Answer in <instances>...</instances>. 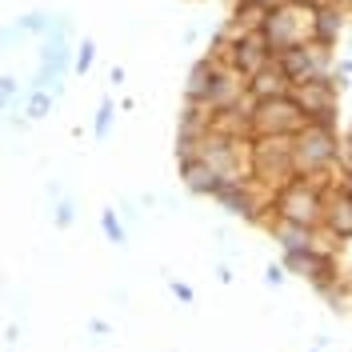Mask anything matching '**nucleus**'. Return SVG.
<instances>
[{
    "label": "nucleus",
    "mask_w": 352,
    "mask_h": 352,
    "mask_svg": "<svg viewBox=\"0 0 352 352\" xmlns=\"http://www.w3.org/2000/svg\"><path fill=\"white\" fill-rule=\"evenodd\" d=\"M312 352H324V349H312Z\"/></svg>",
    "instance_id": "nucleus-28"
},
{
    "label": "nucleus",
    "mask_w": 352,
    "mask_h": 352,
    "mask_svg": "<svg viewBox=\"0 0 352 352\" xmlns=\"http://www.w3.org/2000/svg\"><path fill=\"white\" fill-rule=\"evenodd\" d=\"M52 109V92L48 88H32V96H28V104H24V116L28 120H44Z\"/></svg>",
    "instance_id": "nucleus-15"
},
{
    "label": "nucleus",
    "mask_w": 352,
    "mask_h": 352,
    "mask_svg": "<svg viewBox=\"0 0 352 352\" xmlns=\"http://www.w3.org/2000/svg\"><path fill=\"white\" fill-rule=\"evenodd\" d=\"M48 21H52V16H44V12H28V16H21L16 28H21V32H48Z\"/></svg>",
    "instance_id": "nucleus-19"
},
{
    "label": "nucleus",
    "mask_w": 352,
    "mask_h": 352,
    "mask_svg": "<svg viewBox=\"0 0 352 352\" xmlns=\"http://www.w3.org/2000/svg\"><path fill=\"white\" fill-rule=\"evenodd\" d=\"M276 68L288 76V85H305V80H316V76H329L332 68H336V48L305 41V44H296V48L276 52Z\"/></svg>",
    "instance_id": "nucleus-8"
},
{
    "label": "nucleus",
    "mask_w": 352,
    "mask_h": 352,
    "mask_svg": "<svg viewBox=\"0 0 352 352\" xmlns=\"http://www.w3.org/2000/svg\"><path fill=\"white\" fill-rule=\"evenodd\" d=\"M288 76L276 68V60L272 65H264L261 72H252L248 80H244V96L248 100H272V96H288Z\"/></svg>",
    "instance_id": "nucleus-14"
},
{
    "label": "nucleus",
    "mask_w": 352,
    "mask_h": 352,
    "mask_svg": "<svg viewBox=\"0 0 352 352\" xmlns=\"http://www.w3.org/2000/svg\"><path fill=\"white\" fill-rule=\"evenodd\" d=\"M173 296L180 300V305H192V300H197V292L184 285V280H173Z\"/></svg>",
    "instance_id": "nucleus-22"
},
{
    "label": "nucleus",
    "mask_w": 352,
    "mask_h": 352,
    "mask_svg": "<svg viewBox=\"0 0 352 352\" xmlns=\"http://www.w3.org/2000/svg\"><path fill=\"white\" fill-rule=\"evenodd\" d=\"M100 228H104V236H109L112 244L129 241V236H124V224H120V217H116V208H100Z\"/></svg>",
    "instance_id": "nucleus-17"
},
{
    "label": "nucleus",
    "mask_w": 352,
    "mask_h": 352,
    "mask_svg": "<svg viewBox=\"0 0 352 352\" xmlns=\"http://www.w3.org/2000/svg\"><path fill=\"white\" fill-rule=\"evenodd\" d=\"M72 217H76V212H72V204H68V200H60V204H56V224H60V228H68V224H72Z\"/></svg>",
    "instance_id": "nucleus-23"
},
{
    "label": "nucleus",
    "mask_w": 352,
    "mask_h": 352,
    "mask_svg": "<svg viewBox=\"0 0 352 352\" xmlns=\"http://www.w3.org/2000/svg\"><path fill=\"white\" fill-rule=\"evenodd\" d=\"M112 116H116V104H112V96H104V100L96 104V120H92V136H96V140H104V136H109Z\"/></svg>",
    "instance_id": "nucleus-16"
},
{
    "label": "nucleus",
    "mask_w": 352,
    "mask_h": 352,
    "mask_svg": "<svg viewBox=\"0 0 352 352\" xmlns=\"http://www.w3.org/2000/svg\"><path fill=\"white\" fill-rule=\"evenodd\" d=\"M344 8L340 4H316L312 8V41L324 44V48H336V41H340V32H344Z\"/></svg>",
    "instance_id": "nucleus-13"
},
{
    "label": "nucleus",
    "mask_w": 352,
    "mask_h": 352,
    "mask_svg": "<svg viewBox=\"0 0 352 352\" xmlns=\"http://www.w3.org/2000/svg\"><path fill=\"white\" fill-rule=\"evenodd\" d=\"M320 232H324V244L329 248H344L352 244V192L344 188H329V204H324V220H320Z\"/></svg>",
    "instance_id": "nucleus-9"
},
{
    "label": "nucleus",
    "mask_w": 352,
    "mask_h": 352,
    "mask_svg": "<svg viewBox=\"0 0 352 352\" xmlns=\"http://www.w3.org/2000/svg\"><path fill=\"white\" fill-rule=\"evenodd\" d=\"M280 264H285L288 276H300L316 288L320 296L329 292L344 272H340V261H336V248L329 244H308V248H292V252H280Z\"/></svg>",
    "instance_id": "nucleus-6"
},
{
    "label": "nucleus",
    "mask_w": 352,
    "mask_h": 352,
    "mask_svg": "<svg viewBox=\"0 0 352 352\" xmlns=\"http://www.w3.org/2000/svg\"><path fill=\"white\" fill-rule=\"evenodd\" d=\"M349 88V76H340L332 68L329 76H316L305 85H292L288 96L296 100V109L305 112L308 124H320V129H336V112H340V92Z\"/></svg>",
    "instance_id": "nucleus-3"
},
{
    "label": "nucleus",
    "mask_w": 352,
    "mask_h": 352,
    "mask_svg": "<svg viewBox=\"0 0 352 352\" xmlns=\"http://www.w3.org/2000/svg\"><path fill=\"white\" fill-rule=\"evenodd\" d=\"M285 276H288V272H285V264H268V268H264V285H272V288H276V285H285Z\"/></svg>",
    "instance_id": "nucleus-21"
},
{
    "label": "nucleus",
    "mask_w": 352,
    "mask_h": 352,
    "mask_svg": "<svg viewBox=\"0 0 352 352\" xmlns=\"http://www.w3.org/2000/svg\"><path fill=\"white\" fill-rule=\"evenodd\" d=\"M336 144H340L336 129L305 124L300 132H292V168H296V176L324 180L332 188V180H336Z\"/></svg>",
    "instance_id": "nucleus-1"
},
{
    "label": "nucleus",
    "mask_w": 352,
    "mask_h": 352,
    "mask_svg": "<svg viewBox=\"0 0 352 352\" xmlns=\"http://www.w3.org/2000/svg\"><path fill=\"white\" fill-rule=\"evenodd\" d=\"M248 120H252V136H292V132H300L308 124L292 96L248 100Z\"/></svg>",
    "instance_id": "nucleus-7"
},
{
    "label": "nucleus",
    "mask_w": 352,
    "mask_h": 352,
    "mask_svg": "<svg viewBox=\"0 0 352 352\" xmlns=\"http://www.w3.org/2000/svg\"><path fill=\"white\" fill-rule=\"evenodd\" d=\"M261 36H264L272 56L285 52V48H296V44L312 41V4H305V0L272 4L264 24H261Z\"/></svg>",
    "instance_id": "nucleus-5"
},
{
    "label": "nucleus",
    "mask_w": 352,
    "mask_h": 352,
    "mask_svg": "<svg viewBox=\"0 0 352 352\" xmlns=\"http://www.w3.org/2000/svg\"><path fill=\"white\" fill-rule=\"evenodd\" d=\"M349 56H352V41H349Z\"/></svg>",
    "instance_id": "nucleus-27"
},
{
    "label": "nucleus",
    "mask_w": 352,
    "mask_h": 352,
    "mask_svg": "<svg viewBox=\"0 0 352 352\" xmlns=\"http://www.w3.org/2000/svg\"><path fill=\"white\" fill-rule=\"evenodd\" d=\"M336 72H340V76H352V56H344V60H336Z\"/></svg>",
    "instance_id": "nucleus-24"
},
{
    "label": "nucleus",
    "mask_w": 352,
    "mask_h": 352,
    "mask_svg": "<svg viewBox=\"0 0 352 352\" xmlns=\"http://www.w3.org/2000/svg\"><path fill=\"white\" fill-rule=\"evenodd\" d=\"M248 176L276 192L285 180L296 176L292 168V136H252L248 140Z\"/></svg>",
    "instance_id": "nucleus-4"
},
{
    "label": "nucleus",
    "mask_w": 352,
    "mask_h": 352,
    "mask_svg": "<svg viewBox=\"0 0 352 352\" xmlns=\"http://www.w3.org/2000/svg\"><path fill=\"white\" fill-rule=\"evenodd\" d=\"M349 132H352V124H349Z\"/></svg>",
    "instance_id": "nucleus-29"
},
{
    "label": "nucleus",
    "mask_w": 352,
    "mask_h": 352,
    "mask_svg": "<svg viewBox=\"0 0 352 352\" xmlns=\"http://www.w3.org/2000/svg\"><path fill=\"white\" fill-rule=\"evenodd\" d=\"M324 204H329V184L312 180V176H292L272 192V217L292 220V224H308L320 228L324 220Z\"/></svg>",
    "instance_id": "nucleus-2"
},
{
    "label": "nucleus",
    "mask_w": 352,
    "mask_h": 352,
    "mask_svg": "<svg viewBox=\"0 0 352 352\" xmlns=\"http://www.w3.org/2000/svg\"><path fill=\"white\" fill-rule=\"evenodd\" d=\"M224 60H217L212 52L204 56V60H197L192 65V72H188V85H184V100L188 104H200L204 109V100H208V92H212V85L220 80V72H224Z\"/></svg>",
    "instance_id": "nucleus-11"
},
{
    "label": "nucleus",
    "mask_w": 352,
    "mask_h": 352,
    "mask_svg": "<svg viewBox=\"0 0 352 352\" xmlns=\"http://www.w3.org/2000/svg\"><path fill=\"white\" fill-rule=\"evenodd\" d=\"M12 96H16V76H0V109H8Z\"/></svg>",
    "instance_id": "nucleus-20"
},
{
    "label": "nucleus",
    "mask_w": 352,
    "mask_h": 352,
    "mask_svg": "<svg viewBox=\"0 0 352 352\" xmlns=\"http://www.w3.org/2000/svg\"><path fill=\"white\" fill-rule=\"evenodd\" d=\"M180 164V180H184V188L188 192H197V197H212L220 188V173L204 160V156H184V160H176Z\"/></svg>",
    "instance_id": "nucleus-12"
},
{
    "label": "nucleus",
    "mask_w": 352,
    "mask_h": 352,
    "mask_svg": "<svg viewBox=\"0 0 352 352\" xmlns=\"http://www.w3.org/2000/svg\"><path fill=\"white\" fill-rule=\"evenodd\" d=\"M332 4H340V8H344V12H352V0H332Z\"/></svg>",
    "instance_id": "nucleus-25"
},
{
    "label": "nucleus",
    "mask_w": 352,
    "mask_h": 352,
    "mask_svg": "<svg viewBox=\"0 0 352 352\" xmlns=\"http://www.w3.org/2000/svg\"><path fill=\"white\" fill-rule=\"evenodd\" d=\"M268 236L280 244V252H292V248H308V244H324V232L320 228H308V224H292V220L268 217L264 220Z\"/></svg>",
    "instance_id": "nucleus-10"
},
{
    "label": "nucleus",
    "mask_w": 352,
    "mask_h": 352,
    "mask_svg": "<svg viewBox=\"0 0 352 352\" xmlns=\"http://www.w3.org/2000/svg\"><path fill=\"white\" fill-rule=\"evenodd\" d=\"M256 4H268V8H272V4H285V0H256Z\"/></svg>",
    "instance_id": "nucleus-26"
},
{
    "label": "nucleus",
    "mask_w": 352,
    "mask_h": 352,
    "mask_svg": "<svg viewBox=\"0 0 352 352\" xmlns=\"http://www.w3.org/2000/svg\"><path fill=\"white\" fill-rule=\"evenodd\" d=\"M92 60H96V44L88 41H80V48H76V56H72V72H76V76H85L88 68H92Z\"/></svg>",
    "instance_id": "nucleus-18"
}]
</instances>
